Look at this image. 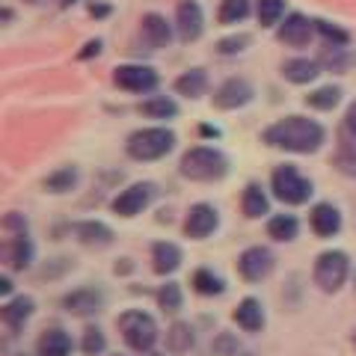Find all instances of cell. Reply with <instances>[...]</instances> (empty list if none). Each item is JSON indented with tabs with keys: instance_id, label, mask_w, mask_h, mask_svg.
Here are the masks:
<instances>
[{
	"instance_id": "cell-1",
	"label": "cell",
	"mask_w": 356,
	"mask_h": 356,
	"mask_svg": "<svg viewBox=\"0 0 356 356\" xmlns=\"http://www.w3.org/2000/svg\"><path fill=\"white\" fill-rule=\"evenodd\" d=\"M261 143H267L270 149L291 152V154H315L327 143V131L321 122L309 116H285L264 128Z\"/></svg>"
},
{
	"instance_id": "cell-2",
	"label": "cell",
	"mask_w": 356,
	"mask_h": 356,
	"mask_svg": "<svg viewBox=\"0 0 356 356\" xmlns=\"http://www.w3.org/2000/svg\"><path fill=\"white\" fill-rule=\"evenodd\" d=\"M229 158L214 146H193L181 154L178 161V172H181L187 181H199V184H214L222 181L229 175Z\"/></svg>"
},
{
	"instance_id": "cell-3",
	"label": "cell",
	"mask_w": 356,
	"mask_h": 356,
	"mask_svg": "<svg viewBox=\"0 0 356 356\" xmlns=\"http://www.w3.org/2000/svg\"><path fill=\"white\" fill-rule=\"evenodd\" d=\"M116 327H119L122 341L128 344L131 353H143V356L154 353V344H158V339H161V330H158V321H154L149 312H143V309L122 312V315L116 318Z\"/></svg>"
},
{
	"instance_id": "cell-4",
	"label": "cell",
	"mask_w": 356,
	"mask_h": 356,
	"mask_svg": "<svg viewBox=\"0 0 356 356\" xmlns=\"http://www.w3.org/2000/svg\"><path fill=\"white\" fill-rule=\"evenodd\" d=\"M175 149V131L154 125V128H140L134 131L125 140V152L131 161L149 163V161H161Z\"/></svg>"
},
{
	"instance_id": "cell-5",
	"label": "cell",
	"mask_w": 356,
	"mask_h": 356,
	"mask_svg": "<svg viewBox=\"0 0 356 356\" xmlns=\"http://www.w3.org/2000/svg\"><path fill=\"white\" fill-rule=\"evenodd\" d=\"M348 276H350V255L344 250H324L315 259V267H312V280L324 294L341 291Z\"/></svg>"
},
{
	"instance_id": "cell-6",
	"label": "cell",
	"mask_w": 356,
	"mask_h": 356,
	"mask_svg": "<svg viewBox=\"0 0 356 356\" xmlns=\"http://www.w3.org/2000/svg\"><path fill=\"white\" fill-rule=\"evenodd\" d=\"M270 191L282 205H306L312 193H315V187H312L306 175H300L294 163H282L270 175Z\"/></svg>"
},
{
	"instance_id": "cell-7",
	"label": "cell",
	"mask_w": 356,
	"mask_h": 356,
	"mask_svg": "<svg viewBox=\"0 0 356 356\" xmlns=\"http://www.w3.org/2000/svg\"><path fill=\"white\" fill-rule=\"evenodd\" d=\"M113 83L125 92L134 95H146L152 89H158L161 77L152 65H143V63H125V65H116L113 69Z\"/></svg>"
},
{
	"instance_id": "cell-8",
	"label": "cell",
	"mask_w": 356,
	"mask_h": 356,
	"mask_svg": "<svg viewBox=\"0 0 356 356\" xmlns=\"http://www.w3.org/2000/svg\"><path fill=\"white\" fill-rule=\"evenodd\" d=\"M154 199H158V184H152V181H137V184H131V187H125L116 199H113V214H119V217H125V220H131V217H137V214H143Z\"/></svg>"
},
{
	"instance_id": "cell-9",
	"label": "cell",
	"mask_w": 356,
	"mask_h": 356,
	"mask_svg": "<svg viewBox=\"0 0 356 356\" xmlns=\"http://www.w3.org/2000/svg\"><path fill=\"white\" fill-rule=\"evenodd\" d=\"M276 270V255L267 247H247L238 255V273L247 282H264Z\"/></svg>"
},
{
	"instance_id": "cell-10",
	"label": "cell",
	"mask_w": 356,
	"mask_h": 356,
	"mask_svg": "<svg viewBox=\"0 0 356 356\" xmlns=\"http://www.w3.org/2000/svg\"><path fill=\"white\" fill-rule=\"evenodd\" d=\"M220 229V211L208 202H196L191 205L184 217V235L191 241H205L208 235H214Z\"/></svg>"
},
{
	"instance_id": "cell-11",
	"label": "cell",
	"mask_w": 356,
	"mask_h": 356,
	"mask_svg": "<svg viewBox=\"0 0 356 356\" xmlns=\"http://www.w3.org/2000/svg\"><path fill=\"white\" fill-rule=\"evenodd\" d=\"M255 98V89L247 77H229L222 81L214 92V107L217 110H241Z\"/></svg>"
},
{
	"instance_id": "cell-12",
	"label": "cell",
	"mask_w": 356,
	"mask_h": 356,
	"mask_svg": "<svg viewBox=\"0 0 356 356\" xmlns=\"http://www.w3.org/2000/svg\"><path fill=\"white\" fill-rule=\"evenodd\" d=\"M175 33H178V39L181 42H196V39H202V33H205V13H202V6L196 3V0H181L175 9Z\"/></svg>"
},
{
	"instance_id": "cell-13",
	"label": "cell",
	"mask_w": 356,
	"mask_h": 356,
	"mask_svg": "<svg viewBox=\"0 0 356 356\" xmlns=\"http://www.w3.org/2000/svg\"><path fill=\"white\" fill-rule=\"evenodd\" d=\"M104 303H107V297L102 288H74V291L63 297V309L74 318H92L104 309Z\"/></svg>"
},
{
	"instance_id": "cell-14",
	"label": "cell",
	"mask_w": 356,
	"mask_h": 356,
	"mask_svg": "<svg viewBox=\"0 0 356 356\" xmlns=\"http://www.w3.org/2000/svg\"><path fill=\"white\" fill-rule=\"evenodd\" d=\"M0 315H3V324L9 327V332H13V336H18V332L27 327V321L36 315V300L27 297V294L9 297L6 303L0 306Z\"/></svg>"
},
{
	"instance_id": "cell-15",
	"label": "cell",
	"mask_w": 356,
	"mask_h": 356,
	"mask_svg": "<svg viewBox=\"0 0 356 356\" xmlns=\"http://www.w3.org/2000/svg\"><path fill=\"white\" fill-rule=\"evenodd\" d=\"M309 226L312 232H315L318 238H336L344 220H341V211L332 205V202H318L315 208L309 211Z\"/></svg>"
},
{
	"instance_id": "cell-16",
	"label": "cell",
	"mask_w": 356,
	"mask_h": 356,
	"mask_svg": "<svg viewBox=\"0 0 356 356\" xmlns=\"http://www.w3.org/2000/svg\"><path fill=\"white\" fill-rule=\"evenodd\" d=\"M140 36H143V44H149L152 51H161V48H170L175 33H172V24L163 15L149 13L140 21Z\"/></svg>"
},
{
	"instance_id": "cell-17",
	"label": "cell",
	"mask_w": 356,
	"mask_h": 356,
	"mask_svg": "<svg viewBox=\"0 0 356 356\" xmlns=\"http://www.w3.org/2000/svg\"><path fill=\"white\" fill-rule=\"evenodd\" d=\"M72 232H74V238L89 250H107L110 243L116 241L113 229H110L107 222H102V220H81V222H74L72 226Z\"/></svg>"
},
{
	"instance_id": "cell-18",
	"label": "cell",
	"mask_w": 356,
	"mask_h": 356,
	"mask_svg": "<svg viewBox=\"0 0 356 356\" xmlns=\"http://www.w3.org/2000/svg\"><path fill=\"white\" fill-rule=\"evenodd\" d=\"M312 33H315V21L306 18L303 13H291L280 24V42L291 44V48H303L312 42Z\"/></svg>"
},
{
	"instance_id": "cell-19",
	"label": "cell",
	"mask_w": 356,
	"mask_h": 356,
	"mask_svg": "<svg viewBox=\"0 0 356 356\" xmlns=\"http://www.w3.org/2000/svg\"><path fill=\"white\" fill-rule=\"evenodd\" d=\"M33 259H36V247H33L30 235L24 232V235H9L6 247H3V261L9 270H27V267L33 264Z\"/></svg>"
},
{
	"instance_id": "cell-20",
	"label": "cell",
	"mask_w": 356,
	"mask_h": 356,
	"mask_svg": "<svg viewBox=\"0 0 356 356\" xmlns=\"http://www.w3.org/2000/svg\"><path fill=\"white\" fill-rule=\"evenodd\" d=\"M184 261V252L172 241H158L152 243V267L158 276H172Z\"/></svg>"
},
{
	"instance_id": "cell-21",
	"label": "cell",
	"mask_w": 356,
	"mask_h": 356,
	"mask_svg": "<svg viewBox=\"0 0 356 356\" xmlns=\"http://www.w3.org/2000/svg\"><path fill=\"white\" fill-rule=\"evenodd\" d=\"M232 318H235V324L243 330V332H261L267 318H264V306L259 297H243L238 309L232 312Z\"/></svg>"
},
{
	"instance_id": "cell-22",
	"label": "cell",
	"mask_w": 356,
	"mask_h": 356,
	"mask_svg": "<svg viewBox=\"0 0 356 356\" xmlns=\"http://www.w3.org/2000/svg\"><path fill=\"white\" fill-rule=\"evenodd\" d=\"M72 350H74V339L63 327L44 330L36 341V356H72Z\"/></svg>"
},
{
	"instance_id": "cell-23",
	"label": "cell",
	"mask_w": 356,
	"mask_h": 356,
	"mask_svg": "<svg viewBox=\"0 0 356 356\" xmlns=\"http://www.w3.org/2000/svg\"><path fill=\"white\" fill-rule=\"evenodd\" d=\"M321 65L318 60H309V57H294V60H288L282 65V77L288 83H297V86H303V83H312L315 77L321 74Z\"/></svg>"
},
{
	"instance_id": "cell-24",
	"label": "cell",
	"mask_w": 356,
	"mask_h": 356,
	"mask_svg": "<svg viewBox=\"0 0 356 356\" xmlns=\"http://www.w3.org/2000/svg\"><path fill=\"white\" fill-rule=\"evenodd\" d=\"M241 211H243V217H250V220H259L264 214H270V199H267L261 184L250 181L247 187H243V193H241Z\"/></svg>"
},
{
	"instance_id": "cell-25",
	"label": "cell",
	"mask_w": 356,
	"mask_h": 356,
	"mask_svg": "<svg viewBox=\"0 0 356 356\" xmlns=\"http://www.w3.org/2000/svg\"><path fill=\"white\" fill-rule=\"evenodd\" d=\"M193 344H196V330L187 324V321H175V324L166 330V353L184 356L193 350Z\"/></svg>"
},
{
	"instance_id": "cell-26",
	"label": "cell",
	"mask_w": 356,
	"mask_h": 356,
	"mask_svg": "<svg viewBox=\"0 0 356 356\" xmlns=\"http://www.w3.org/2000/svg\"><path fill=\"white\" fill-rule=\"evenodd\" d=\"M191 285H193V291L202 294V297H220V294H226V280H222L220 273L211 270V267H199V270H193Z\"/></svg>"
},
{
	"instance_id": "cell-27",
	"label": "cell",
	"mask_w": 356,
	"mask_h": 356,
	"mask_svg": "<svg viewBox=\"0 0 356 356\" xmlns=\"http://www.w3.org/2000/svg\"><path fill=\"white\" fill-rule=\"evenodd\" d=\"M267 235L280 243H291L300 235V220L294 214H273L267 220Z\"/></svg>"
},
{
	"instance_id": "cell-28",
	"label": "cell",
	"mask_w": 356,
	"mask_h": 356,
	"mask_svg": "<svg viewBox=\"0 0 356 356\" xmlns=\"http://www.w3.org/2000/svg\"><path fill=\"white\" fill-rule=\"evenodd\" d=\"M208 89V74L205 69H187L181 77H175V92L184 98H199Z\"/></svg>"
},
{
	"instance_id": "cell-29",
	"label": "cell",
	"mask_w": 356,
	"mask_h": 356,
	"mask_svg": "<svg viewBox=\"0 0 356 356\" xmlns=\"http://www.w3.org/2000/svg\"><path fill=\"white\" fill-rule=\"evenodd\" d=\"M81 181V172H77V166H60V170H54L48 178L42 181V187L48 193H69L77 187Z\"/></svg>"
},
{
	"instance_id": "cell-30",
	"label": "cell",
	"mask_w": 356,
	"mask_h": 356,
	"mask_svg": "<svg viewBox=\"0 0 356 356\" xmlns=\"http://www.w3.org/2000/svg\"><path fill=\"white\" fill-rule=\"evenodd\" d=\"M140 113L149 116V119H175L178 116V104L172 102V98H166V95H154V98H149V102L140 104Z\"/></svg>"
},
{
	"instance_id": "cell-31",
	"label": "cell",
	"mask_w": 356,
	"mask_h": 356,
	"mask_svg": "<svg viewBox=\"0 0 356 356\" xmlns=\"http://www.w3.org/2000/svg\"><path fill=\"white\" fill-rule=\"evenodd\" d=\"M339 102H341V86H318L315 92H309L306 95V104L312 107V110H332V107H339Z\"/></svg>"
},
{
	"instance_id": "cell-32",
	"label": "cell",
	"mask_w": 356,
	"mask_h": 356,
	"mask_svg": "<svg viewBox=\"0 0 356 356\" xmlns=\"http://www.w3.org/2000/svg\"><path fill=\"white\" fill-rule=\"evenodd\" d=\"M255 15L261 27H276L285 15V0H255Z\"/></svg>"
},
{
	"instance_id": "cell-33",
	"label": "cell",
	"mask_w": 356,
	"mask_h": 356,
	"mask_svg": "<svg viewBox=\"0 0 356 356\" xmlns=\"http://www.w3.org/2000/svg\"><path fill=\"white\" fill-rule=\"evenodd\" d=\"M158 306L163 312H170V315H175V312H181L184 306V291H181V285L178 282H163L158 288Z\"/></svg>"
},
{
	"instance_id": "cell-34",
	"label": "cell",
	"mask_w": 356,
	"mask_h": 356,
	"mask_svg": "<svg viewBox=\"0 0 356 356\" xmlns=\"http://www.w3.org/2000/svg\"><path fill=\"white\" fill-rule=\"evenodd\" d=\"M247 15H250V0H222L217 9L220 24H241Z\"/></svg>"
},
{
	"instance_id": "cell-35",
	"label": "cell",
	"mask_w": 356,
	"mask_h": 356,
	"mask_svg": "<svg viewBox=\"0 0 356 356\" xmlns=\"http://www.w3.org/2000/svg\"><path fill=\"white\" fill-rule=\"evenodd\" d=\"M315 30H318V36L330 44V48H348V44H350V33L341 30L339 24H332V21H321L318 18Z\"/></svg>"
},
{
	"instance_id": "cell-36",
	"label": "cell",
	"mask_w": 356,
	"mask_h": 356,
	"mask_svg": "<svg viewBox=\"0 0 356 356\" xmlns=\"http://www.w3.org/2000/svg\"><path fill=\"white\" fill-rule=\"evenodd\" d=\"M107 350V336L102 327H86L81 339V353L83 356H102Z\"/></svg>"
},
{
	"instance_id": "cell-37",
	"label": "cell",
	"mask_w": 356,
	"mask_h": 356,
	"mask_svg": "<svg viewBox=\"0 0 356 356\" xmlns=\"http://www.w3.org/2000/svg\"><path fill=\"white\" fill-rule=\"evenodd\" d=\"M332 163H336V170L341 175L348 178H356V146H350V143H341L336 158H332Z\"/></svg>"
},
{
	"instance_id": "cell-38",
	"label": "cell",
	"mask_w": 356,
	"mask_h": 356,
	"mask_svg": "<svg viewBox=\"0 0 356 356\" xmlns=\"http://www.w3.org/2000/svg\"><path fill=\"white\" fill-rule=\"evenodd\" d=\"M250 42H252L250 33H238V36L220 39L217 42V54H222V57H235V54H243L250 48Z\"/></svg>"
},
{
	"instance_id": "cell-39",
	"label": "cell",
	"mask_w": 356,
	"mask_h": 356,
	"mask_svg": "<svg viewBox=\"0 0 356 356\" xmlns=\"http://www.w3.org/2000/svg\"><path fill=\"white\" fill-rule=\"evenodd\" d=\"M3 229L9 232V235H24L27 232V217L18 214V211H9V214L3 217Z\"/></svg>"
},
{
	"instance_id": "cell-40",
	"label": "cell",
	"mask_w": 356,
	"mask_h": 356,
	"mask_svg": "<svg viewBox=\"0 0 356 356\" xmlns=\"http://www.w3.org/2000/svg\"><path fill=\"white\" fill-rule=\"evenodd\" d=\"M102 48H104V42H102V39H89V42L83 44V51L77 54V60H89V57H98V54H102Z\"/></svg>"
},
{
	"instance_id": "cell-41",
	"label": "cell",
	"mask_w": 356,
	"mask_h": 356,
	"mask_svg": "<svg viewBox=\"0 0 356 356\" xmlns=\"http://www.w3.org/2000/svg\"><path fill=\"white\" fill-rule=\"evenodd\" d=\"M344 125H348V131L356 137V102L348 107V113H344Z\"/></svg>"
},
{
	"instance_id": "cell-42",
	"label": "cell",
	"mask_w": 356,
	"mask_h": 356,
	"mask_svg": "<svg viewBox=\"0 0 356 356\" xmlns=\"http://www.w3.org/2000/svg\"><path fill=\"white\" fill-rule=\"evenodd\" d=\"M89 15H92V18H104V15H110V6L107 3H89Z\"/></svg>"
},
{
	"instance_id": "cell-43",
	"label": "cell",
	"mask_w": 356,
	"mask_h": 356,
	"mask_svg": "<svg viewBox=\"0 0 356 356\" xmlns=\"http://www.w3.org/2000/svg\"><path fill=\"white\" fill-rule=\"evenodd\" d=\"M0 294L3 297L13 294V280H9V276H0Z\"/></svg>"
},
{
	"instance_id": "cell-44",
	"label": "cell",
	"mask_w": 356,
	"mask_h": 356,
	"mask_svg": "<svg viewBox=\"0 0 356 356\" xmlns=\"http://www.w3.org/2000/svg\"><path fill=\"white\" fill-rule=\"evenodd\" d=\"M30 3H48V0H30ZM54 3H57L60 9H69V6L77 3V0H54Z\"/></svg>"
},
{
	"instance_id": "cell-45",
	"label": "cell",
	"mask_w": 356,
	"mask_h": 356,
	"mask_svg": "<svg viewBox=\"0 0 356 356\" xmlns=\"http://www.w3.org/2000/svg\"><path fill=\"white\" fill-rule=\"evenodd\" d=\"M0 18H3V24H9V21H13L15 15H13V9H9V6H3V13H0Z\"/></svg>"
},
{
	"instance_id": "cell-46",
	"label": "cell",
	"mask_w": 356,
	"mask_h": 356,
	"mask_svg": "<svg viewBox=\"0 0 356 356\" xmlns=\"http://www.w3.org/2000/svg\"><path fill=\"white\" fill-rule=\"evenodd\" d=\"M353 285H356V270H353Z\"/></svg>"
},
{
	"instance_id": "cell-47",
	"label": "cell",
	"mask_w": 356,
	"mask_h": 356,
	"mask_svg": "<svg viewBox=\"0 0 356 356\" xmlns=\"http://www.w3.org/2000/svg\"><path fill=\"white\" fill-rule=\"evenodd\" d=\"M149 356H163V353H149Z\"/></svg>"
},
{
	"instance_id": "cell-48",
	"label": "cell",
	"mask_w": 356,
	"mask_h": 356,
	"mask_svg": "<svg viewBox=\"0 0 356 356\" xmlns=\"http://www.w3.org/2000/svg\"><path fill=\"white\" fill-rule=\"evenodd\" d=\"M15 356H27V353H15Z\"/></svg>"
},
{
	"instance_id": "cell-49",
	"label": "cell",
	"mask_w": 356,
	"mask_h": 356,
	"mask_svg": "<svg viewBox=\"0 0 356 356\" xmlns=\"http://www.w3.org/2000/svg\"><path fill=\"white\" fill-rule=\"evenodd\" d=\"M116 356H122V353H116Z\"/></svg>"
}]
</instances>
